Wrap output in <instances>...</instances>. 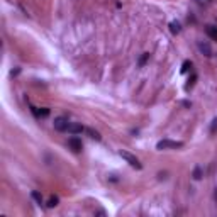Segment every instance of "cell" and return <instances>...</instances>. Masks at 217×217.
I'll use <instances>...</instances> for the list:
<instances>
[{
  "mask_svg": "<svg viewBox=\"0 0 217 217\" xmlns=\"http://www.w3.org/2000/svg\"><path fill=\"white\" fill-rule=\"evenodd\" d=\"M190 68H192V63H190V61H185V63L181 65V73H187Z\"/></svg>",
  "mask_w": 217,
  "mask_h": 217,
  "instance_id": "14",
  "label": "cell"
},
{
  "mask_svg": "<svg viewBox=\"0 0 217 217\" xmlns=\"http://www.w3.org/2000/svg\"><path fill=\"white\" fill-rule=\"evenodd\" d=\"M183 105H185V107H192V102H187V100H185Z\"/></svg>",
  "mask_w": 217,
  "mask_h": 217,
  "instance_id": "18",
  "label": "cell"
},
{
  "mask_svg": "<svg viewBox=\"0 0 217 217\" xmlns=\"http://www.w3.org/2000/svg\"><path fill=\"white\" fill-rule=\"evenodd\" d=\"M66 131L70 134H80V133H85V127L80 126V124H70Z\"/></svg>",
  "mask_w": 217,
  "mask_h": 217,
  "instance_id": "6",
  "label": "cell"
},
{
  "mask_svg": "<svg viewBox=\"0 0 217 217\" xmlns=\"http://www.w3.org/2000/svg\"><path fill=\"white\" fill-rule=\"evenodd\" d=\"M205 32H207V36L210 37L212 41H217V26H210L209 24L205 27Z\"/></svg>",
  "mask_w": 217,
  "mask_h": 217,
  "instance_id": "7",
  "label": "cell"
},
{
  "mask_svg": "<svg viewBox=\"0 0 217 217\" xmlns=\"http://www.w3.org/2000/svg\"><path fill=\"white\" fill-rule=\"evenodd\" d=\"M214 199L217 200V188H215V192H214Z\"/></svg>",
  "mask_w": 217,
  "mask_h": 217,
  "instance_id": "19",
  "label": "cell"
},
{
  "mask_svg": "<svg viewBox=\"0 0 217 217\" xmlns=\"http://www.w3.org/2000/svg\"><path fill=\"white\" fill-rule=\"evenodd\" d=\"M148 60H149V53H142V56L139 58L137 65H139V66H144V65L148 63Z\"/></svg>",
  "mask_w": 217,
  "mask_h": 217,
  "instance_id": "12",
  "label": "cell"
},
{
  "mask_svg": "<svg viewBox=\"0 0 217 217\" xmlns=\"http://www.w3.org/2000/svg\"><path fill=\"white\" fill-rule=\"evenodd\" d=\"M39 115H42V117H46V115H49V109H41V110H39Z\"/></svg>",
  "mask_w": 217,
  "mask_h": 217,
  "instance_id": "17",
  "label": "cell"
},
{
  "mask_svg": "<svg viewBox=\"0 0 217 217\" xmlns=\"http://www.w3.org/2000/svg\"><path fill=\"white\" fill-rule=\"evenodd\" d=\"M192 176H193V180H202V178H204V171H202V168H200V166H195V170H193Z\"/></svg>",
  "mask_w": 217,
  "mask_h": 217,
  "instance_id": "10",
  "label": "cell"
},
{
  "mask_svg": "<svg viewBox=\"0 0 217 217\" xmlns=\"http://www.w3.org/2000/svg\"><path fill=\"white\" fill-rule=\"evenodd\" d=\"M195 80H197V75H192V78L188 80V83H187V87H185V88L188 90L190 87H193V83H195Z\"/></svg>",
  "mask_w": 217,
  "mask_h": 217,
  "instance_id": "15",
  "label": "cell"
},
{
  "mask_svg": "<svg viewBox=\"0 0 217 217\" xmlns=\"http://www.w3.org/2000/svg\"><path fill=\"white\" fill-rule=\"evenodd\" d=\"M58 202H60V199H58V197H49V200H48V207H56L58 205Z\"/></svg>",
  "mask_w": 217,
  "mask_h": 217,
  "instance_id": "13",
  "label": "cell"
},
{
  "mask_svg": "<svg viewBox=\"0 0 217 217\" xmlns=\"http://www.w3.org/2000/svg\"><path fill=\"white\" fill-rule=\"evenodd\" d=\"M170 31H171V34H178V32L181 31V26H180V22H176V21L170 22Z\"/></svg>",
  "mask_w": 217,
  "mask_h": 217,
  "instance_id": "9",
  "label": "cell"
},
{
  "mask_svg": "<svg viewBox=\"0 0 217 217\" xmlns=\"http://www.w3.org/2000/svg\"><path fill=\"white\" fill-rule=\"evenodd\" d=\"M119 156L122 158V160H126L127 163H129L133 168L136 170H141L142 168V165H141V161L137 160V158L134 156V154H131V153H127V151H119Z\"/></svg>",
  "mask_w": 217,
  "mask_h": 217,
  "instance_id": "2",
  "label": "cell"
},
{
  "mask_svg": "<svg viewBox=\"0 0 217 217\" xmlns=\"http://www.w3.org/2000/svg\"><path fill=\"white\" fill-rule=\"evenodd\" d=\"M53 126H54V129H56V131H60V133H65V131L68 129L70 122H68L66 117H56V119H54V122H53Z\"/></svg>",
  "mask_w": 217,
  "mask_h": 217,
  "instance_id": "3",
  "label": "cell"
},
{
  "mask_svg": "<svg viewBox=\"0 0 217 217\" xmlns=\"http://www.w3.org/2000/svg\"><path fill=\"white\" fill-rule=\"evenodd\" d=\"M68 146H70V148H71L73 151H75V153H78V151H81V148H83V144H81V141H80L78 137H75V136L68 139Z\"/></svg>",
  "mask_w": 217,
  "mask_h": 217,
  "instance_id": "4",
  "label": "cell"
},
{
  "mask_svg": "<svg viewBox=\"0 0 217 217\" xmlns=\"http://www.w3.org/2000/svg\"><path fill=\"white\" fill-rule=\"evenodd\" d=\"M31 197H32V200H34V202H36L37 205H41V204H42V195H41L39 192H36V190H34V192L31 193Z\"/></svg>",
  "mask_w": 217,
  "mask_h": 217,
  "instance_id": "11",
  "label": "cell"
},
{
  "mask_svg": "<svg viewBox=\"0 0 217 217\" xmlns=\"http://www.w3.org/2000/svg\"><path fill=\"white\" fill-rule=\"evenodd\" d=\"M85 133L90 136L92 139H97V141H100V139H102V136H100L99 131H94V129H90V127H85Z\"/></svg>",
  "mask_w": 217,
  "mask_h": 217,
  "instance_id": "8",
  "label": "cell"
},
{
  "mask_svg": "<svg viewBox=\"0 0 217 217\" xmlns=\"http://www.w3.org/2000/svg\"><path fill=\"white\" fill-rule=\"evenodd\" d=\"M199 49H200V53H202L204 56H212V49H210V46H209V42L200 41L199 42Z\"/></svg>",
  "mask_w": 217,
  "mask_h": 217,
  "instance_id": "5",
  "label": "cell"
},
{
  "mask_svg": "<svg viewBox=\"0 0 217 217\" xmlns=\"http://www.w3.org/2000/svg\"><path fill=\"white\" fill-rule=\"evenodd\" d=\"M176 149V148H183V142L181 141H170V139H163V141L156 142V149Z\"/></svg>",
  "mask_w": 217,
  "mask_h": 217,
  "instance_id": "1",
  "label": "cell"
},
{
  "mask_svg": "<svg viewBox=\"0 0 217 217\" xmlns=\"http://www.w3.org/2000/svg\"><path fill=\"white\" fill-rule=\"evenodd\" d=\"M215 131H217V119H214V121H212V126H210V133L215 134Z\"/></svg>",
  "mask_w": 217,
  "mask_h": 217,
  "instance_id": "16",
  "label": "cell"
}]
</instances>
